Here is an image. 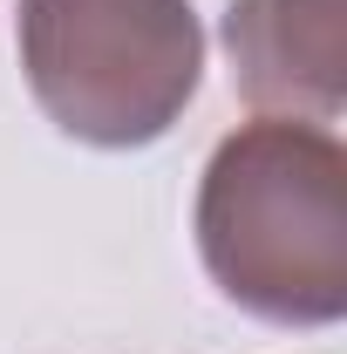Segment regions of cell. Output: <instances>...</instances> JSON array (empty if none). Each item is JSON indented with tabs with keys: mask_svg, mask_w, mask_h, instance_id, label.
Wrapping results in <instances>:
<instances>
[{
	"mask_svg": "<svg viewBox=\"0 0 347 354\" xmlns=\"http://www.w3.org/2000/svg\"><path fill=\"white\" fill-rule=\"evenodd\" d=\"M198 252L225 300L279 327L347 313V150L334 130L259 116L198 184Z\"/></svg>",
	"mask_w": 347,
	"mask_h": 354,
	"instance_id": "obj_1",
	"label": "cell"
},
{
	"mask_svg": "<svg viewBox=\"0 0 347 354\" xmlns=\"http://www.w3.org/2000/svg\"><path fill=\"white\" fill-rule=\"evenodd\" d=\"M21 68L62 136L136 150L198 95L205 35L191 0H21Z\"/></svg>",
	"mask_w": 347,
	"mask_h": 354,
	"instance_id": "obj_2",
	"label": "cell"
},
{
	"mask_svg": "<svg viewBox=\"0 0 347 354\" xmlns=\"http://www.w3.org/2000/svg\"><path fill=\"white\" fill-rule=\"evenodd\" d=\"M232 88L286 123L334 130L347 102V0H232Z\"/></svg>",
	"mask_w": 347,
	"mask_h": 354,
	"instance_id": "obj_3",
	"label": "cell"
}]
</instances>
